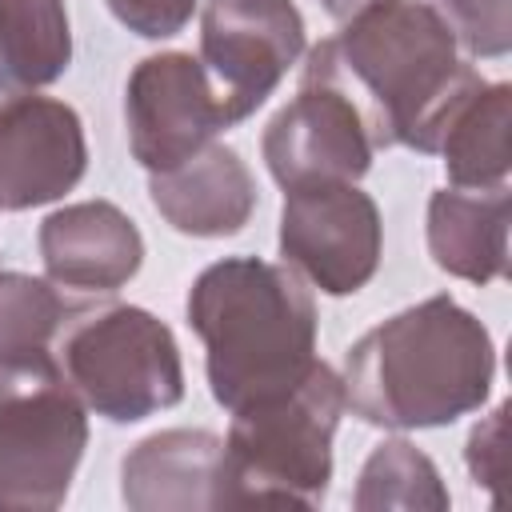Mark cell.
Masks as SVG:
<instances>
[{
    "mask_svg": "<svg viewBox=\"0 0 512 512\" xmlns=\"http://www.w3.org/2000/svg\"><path fill=\"white\" fill-rule=\"evenodd\" d=\"M0 60L16 92L56 84L72 64L64 0H0Z\"/></svg>",
    "mask_w": 512,
    "mask_h": 512,
    "instance_id": "17",
    "label": "cell"
},
{
    "mask_svg": "<svg viewBox=\"0 0 512 512\" xmlns=\"http://www.w3.org/2000/svg\"><path fill=\"white\" fill-rule=\"evenodd\" d=\"M88 140L72 104L20 92L0 100V212L60 200L84 180Z\"/></svg>",
    "mask_w": 512,
    "mask_h": 512,
    "instance_id": "11",
    "label": "cell"
},
{
    "mask_svg": "<svg viewBox=\"0 0 512 512\" xmlns=\"http://www.w3.org/2000/svg\"><path fill=\"white\" fill-rule=\"evenodd\" d=\"M304 52V16L292 0H204L200 64L228 124L248 120Z\"/></svg>",
    "mask_w": 512,
    "mask_h": 512,
    "instance_id": "8",
    "label": "cell"
},
{
    "mask_svg": "<svg viewBox=\"0 0 512 512\" xmlns=\"http://www.w3.org/2000/svg\"><path fill=\"white\" fill-rule=\"evenodd\" d=\"M512 88L476 84L456 112L448 116L436 152L444 156V172L452 188H496L508 184L512 168Z\"/></svg>",
    "mask_w": 512,
    "mask_h": 512,
    "instance_id": "16",
    "label": "cell"
},
{
    "mask_svg": "<svg viewBox=\"0 0 512 512\" xmlns=\"http://www.w3.org/2000/svg\"><path fill=\"white\" fill-rule=\"evenodd\" d=\"M260 152L280 188H300L320 180H360L372 168L376 144L352 96L304 64L300 92L268 120Z\"/></svg>",
    "mask_w": 512,
    "mask_h": 512,
    "instance_id": "9",
    "label": "cell"
},
{
    "mask_svg": "<svg viewBox=\"0 0 512 512\" xmlns=\"http://www.w3.org/2000/svg\"><path fill=\"white\" fill-rule=\"evenodd\" d=\"M224 440L204 428L144 436L120 464V492L132 512L224 508Z\"/></svg>",
    "mask_w": 512,
    "mask_h": 512,
    "instance_id": "13",
    "label": "cell"
},
{
    "mask_svg": "<svg viewBox=\"0 0 512 512\" xmlns=\"http://www.w3.org/2000/svg\"><path fill=\"white\" fill-rule=\"evenodd\" d=\"M308 68L336 80L360 108L376 148L436 152L456 104L484 84L432 0H380L308 52Z\"/></svg>",
    "mask_w": 512,
    "mask_h": 512,
    "instance_id": "1",
    "label": "cell"
},
{
    "mask_svg": "<svg viewBox=\"0 0 512 512\" xmlns=\"http://www.w3.org/2000/svg\"><path fill=\"white\" fill-rule=\"evenodd\" d=\"M188 328L220 408L240 412L292 392L316 368V300L288 264L224 256L188 288Z\"/></svg>",
    "mask_w": 512,
    "mask_h": 512,
    "instance_id": "3",
    "label": "cell"
},
{
    "mask_svg": "<svg viewBox=\"0 0 512 512\" xmlns=\"http://www.w3.org/2000/svg\"><path fill=\"white\" fill-rule=\"evenodd\" d=\"M344 412L340 376L316 368L284 396L232 412L224 436V508H320L332 480V436Z\"/></svg>",
    "mask_w": 512,
    "mask_h": 512,
    "instance_id": "4",
    "label": "cell"
},
{
    "mask_svg": "<svg viewBox=\"0 0 512 512\" xmlns=\"http://www.w3.org/2000/svg\"><path fill=\"white\" fill-rule=\"evenodd\" d=\"M384 248L380 208L356 180H320L284 188L280 208V256L328 296L360 292Z\"/></svg>",
    "mask_w": 512,
    "mask_h": 512,
    "instance_id": "7",
    "label": "cell"
},
{
    "mask_svg": "<svg viewBox=\"0 0 512 512\" xmlns=\"http://www.w3.org/2000/svg\"><path fill=\"white\" fill-rule=\"evenodd\" d=\"M436 12L452 28L456 44H464L472 56H508L512 0H436Z\"/></svg>",
    "mask_w": 512,
    "mask_h": 512,
    "instance_id": "20",
    "label": "cell"
},
{
    "mask_svg": "<svg viewBox=\"0 0 512 512\" xmlns=\"http://www.w3.org/2000/svg\"><path fill=\"white\" fill-rule=\"evenodd\" d=\"M504 416H508V404H500L492 416H484L472 436H468V472L476 484H484L488 492H496L500 476H504Z\"/></svg>",
    "mask_w": 512,
    "mask_h": 512,
    "instance_id": "22",
    "label": "cell"
},
{
    "mask_svg": "<svg viewBox=\"0 0 512 512\" xmlns=\"http://www.w3.org/2000/svg\"><path fill=\"white\" fill-rule=\"evenodd\" d=\"M148 192L156 212L184 236L220 240L236 236L256 212V180L236 148L204 144L176 168L148 172Z\"/></svg>",
    "mask_w": 512,
    "mask_h": 512,
    "instance_id": "14",
    "label": "cell"
},
{
    "mask_svg": "<svg viewBox=\"0 0 512 512\" xmlns=\"http://www.w3.org/2000/svg\"><path fill=\"white\" fill-rule=\"evenodd\" d=\"M108 8L128 32L144 40H168L192 20L196 0H108Z\"/></svg>",
    "mask_w": 512,
    "mask_h": 512,
    "instance_id": "21",
    "label": "cell"
},
{
    "mask_svg": "<svg viewBox=\"0 0 512 512\" xmlns=\"http://www.w3.org/2000/svg\"><path fill=\"white\" fill-rule=\"evenodd\" d=\"M40 260L56 288L108 296L140 272L144 236L112 200H80L44 216Z\"/></svg>",
    "mask_w": 512,
    "mask_h": 512,
    "instance_id": "12",
    "label": "cell"
},
{
    "mask_svg": "<svg viewBox=\"0 0 512 512\" xmlns=\"http://www.w3.org/2000/svg\"><path fill=\"white\" fill-rule=\"evenodd\" d=\"M324 4V12L328 16H336V20H348V16H356L360 8H368V4H380V0H320Z\"/></svg>",
    "mask_w": 512,
    "mask_h": 512,
    "instance_id": "23",
    "label": "cell"
},
{
    "mask_svg": "<svg viewBox=\"0 0 512 512\" xmlns=\"http://www.w3.org/2000/svg\"><path fill=\"white\" fill-rule=\"evenodd\" d=\"M8 96H20V92H16V84H12L8 68H4V60H0V100H8Z\"/></svg>",
    "mask_w": 512,
    "mask_h": 512,
    "instance_id": "24",
    "label": "cell"
},
{
    "mask_svg": "<svg viewBox=\"0 0 512 512\" xmlns=\"http://www.w3.org/2000/svg\"><path fill=\"white\" fill-rule=\"evenodd\" d=\"M124 120L128 148L148 172L184 164L228 128L220 96L192 52L144 56L124 88Z\"/></svg>",
    "mask_w": 512,
    "mask_h": 512,
    "instance_id": "10",
    "label": "cell"
},
{
    "mask_svg": "<svg viewBox=\"0 0 512 512\" xmlns=\"http://www.w3.org/2000/svg\"><path fill=\"white\" fill-rule=\"evenodd\" d=\"M56 364L96 416L136 424L184 400V360L172 328L136 304L80 308L56 336Z\"/></svg>",
    "mask_w": 512,
    "mask_h": 512,
    "instance_id": "5",
    "label": "cell"
},
{
    "mask_svg": "<svg viewBox=\"0 0 512 512\" xmlns=\"http://www.w3.org/2000/svg\"><path fill=\"white\" fill-rule=\"evenodd\" d=\"M496 376L492 332L448 292L428 296L376 328L344 356V408L364 424L416 432L476 412Z\"/></svg>",
    "mask_w": 512,
    "mask_h": 512,
    "instance_id": "2",
    "label": "cell"
},
{
    "mask_svg": "<svg viewBox=\"0 0 512 512\" xmlns=\"http://www.w3.org/2000/svg\"><path fill=\"white\" fill-rule=\"evenodd\" d=\"M84 412L56 352L0 364V512L64 504L88 448Z\"/></svg>",
    "mask_w": 512,
    "mask_h": 512,
    "instance_id": "6",
    "label": "cell"
},
{
    "mask_svg": "<svg viewBox=\"0 0 512 512\" xmlns=\"http://www.w3.org/2000/svg\"><path fill=\"white\" fill-rule=\"evenodd\" d=\"M68 316L72 304L56 292L52 280L0 272V364L48 356Z\"/></svg>",
    "mask_w": 512,
    "mask_h": 512,
    "instance_id": "19",
    "label": "cell"
},
{
    "mask_svg": "<svg viewBox=\"0 0 512 512\" xmlns=\"http://www.w3.org/2000/svg\"><path fill=\"white\" fill-rule=\"evenodd\" d=\"M352 504L360 512H444L452 504L436 464L408 440H384L360 468Z\"/></svg>",
    "mask_w": 512,
    "mask_h": 512,
    "instance_id": "18",
    "label": "cell"
},
{
    "mask_svg": "<svg viewBox=\"0 0 512 512\" xmlns=\"http://www.w3.org/2000/svg\"><path fill=\"white\" fill-rule=\"evenodd\" d=\"M512 192L496 188H440L428 200V252L440 272L492 284L508 276Z\"/></svg>",
    "mask_w": 512,
    "mask_h": 512,
    "instance_id": "15",
    "label": "cell"
}]
</instances>
